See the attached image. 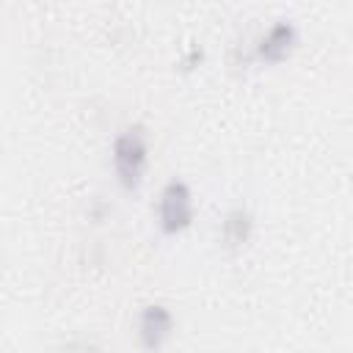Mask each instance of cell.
<instances>
[{"mask_svg": "<svg viewBox=\"0 0 353 353\" xmlns=\"http://www.w3.org/2000/svg\"><path fill=\"white\" fill-rule=\"evenodd\" d=\"M61 353H102V347L94 336H72V339H66Z\"/></svg>", "mask_w": 353, "mask_h": 353, "instance_id": "7", "label": "cell"}, {"mask_svg": "<svg viewBox=\"0 0 353 353\" xmlns=\"http://www.w3.org/2000/svg\"><path fill=\"white\" fill-rule=\"evenodd\" d=\"M154 223L163 237H179L196 223V193L188 179L171 176L160 185L154 201Z\"/></svg>", "mask_w": 353, "mask_h": 353, "instance_id": "2", "label": "cell"}, {"mask_svg": "<svg viewBox=\"0 0 353 353\" xmlns=\"http://www.w3.org/2000/svg\"><path fill=\"white\" fill-rule=\"evenodd\" d=\"M254 232H256V218L245 204H232L218 221V243L223 251H232V254L248 248V243L254 240Z\"/></svg>", "mask_w": 353, "mask_h": 353, "instance_id": "5", "label": "cell"}, {"mask_svg": "<svg viewBox=\"0 0 353 353\" xmlns=\"http://www.w3.org/2000/svg\"><path fill=\"white\" fill-rule=\"evenodd\" d=\"M176 331L174 309L163 301H149L138 309L135 317V342L143 353H160Z\"/></svg>", "mask_w": 353, "mask_h": 353, "instance_id": "4", "label": "cell"}, {"mask_svg": "<svg viewBox=\"0 0 353 353\" xmlns=\"http://www.w3.org/2000/svg\"><path fill=\"white\" fill-rule=\"evenodd\" d=\"M204 61H207V50H204V44H188L185 47V52L179 55V61H176V69L182 72V74H193L196 69H201L204 66Z\"/></svg>", "mask_w": 353, "mask_h": 353, "instance_id": "6", "label": "cell"}, {"mask_svg": "<svg viewBox=\"0 0 353 353\" xmlns=\"http://www.w3.org/2000/svg\"><path fill=\"white\" fill-rule=\"evenodd\" d=\"M152 163L149 130L141 121L124 124L110 141V171L124 193H138L146 182Z\"/></svg>", "mask_w": 353, "mask_h": 353, "instance_id": "1", "label": "cell"}, {"mask_svg": "<svg viewBox=\"0 0 353 353\" xmlns=\"http://www.w3.org/2000/svg\"><path fill=\"white\" fill-rule=\"evenodd\" d=\"M298 44H301L298 22L290 17H279L251 41V61L262 66H279L295 55Z\"/></svg>", "mask_w": 353, "mask_h": 353, "instance_id": "3", "label": "cell"}]
</instances>
